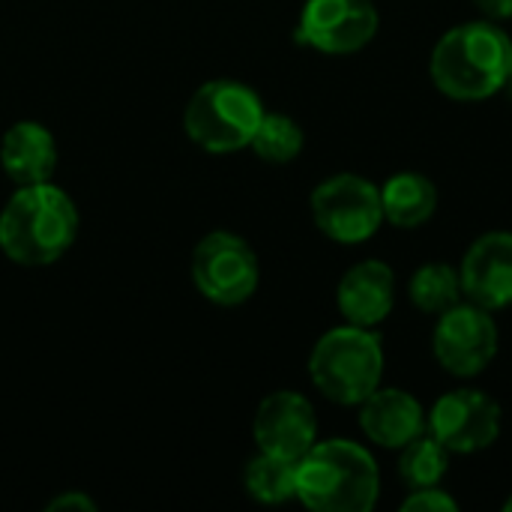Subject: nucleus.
<instances>
[{
  "instance_id": "obj_1",
  "label": "nucleus",
  "mask_w": 512,
  "mask_h": 512,
  "mask_svg": "<svg viewBox=\"0 0 512 512\" xmlns=\"http://www.w3.org/2000/svg\"><path fill=\"white\" fill-rule=\"evenodd\" d=\"M512 39L495 21H465L450 27L429 60L435 87L459 102H480L507 87Z\"/></svg>"
},
{
  "instance_id": "obj_2",
  "label": "nucleus",
  "mask_w": 512,
  "mask_h": 512,
  "mask_svg": "<svg viewBox=\"0 0 512 512\" xmlns=\"http://www.w3.org/2000/svg\"><path fill=\"white\" fill-rule=\"evenodd\" d=\"M75 237V201L51 180L18 186L0 213V252L24 267L54 264L72 249Z\"/></svg>"
},
{
  "instance_id": "obj_3",
  "label": "nucleus",
  "mask_w": 512,
  "mask_h": 512,
  "mask_svg": "<svg viewBox=\"0 0 512 512\" xmlns=\"http://www.w3.org/2000/svg\"><path fill=\"white\" fill-rule=\"evenodd\" d=\"M381 495L375 456L345 438L315 441L297 462V498L315 512H369Z\"/></svg>"
},
{
  "instance_id": "obj_4",
  "label": "nucleus",
  "mask_w": 512,
  "mask_h": 512,
  "mask_svg": "<svg viewBox=\"0 0 512 512\" xmlns=\"http://www.w3.org/2000/svg\"><path fill=\"white\" fill-rule=\"evenodd\" d=\"M309 378L336 405H360L381 387L384 345L375 327H333L309 354Z\"/></svg>"
},
{
  "instance_id": "obj_5",
  "label": "nucleus",
  "mask_w": 512,
  "mask_h": 512,
  "mask_svg": "<svg viewBox=\"0 0 512 512\" xmlns=\"http://www.w3.org/2000/svg\"><path fill=\"white\" fill-rule=\"evenodd\" d=\"M261 117L264 102L252 87L234 78H216L192 93L183 111V129L207 153H234L249 147Z\"/></svg>"
},
{
  "instance_id": "obj_6",
  "label": "nucleus",
  "mask_w": 512,
  "mask_h": 512,
  "mask_svg": "<svg viewBox=\"0 0 512 512\" xmlns=\"http://www.w3.org/2000/svg\"><path fill=\"white\" fill-rule=\"evenodd\" d=\"M312 219L336 243H366L384 225L381 189L360 174H333L315 186Z\"/></svg>"
},
{
  "instance_id": "obj_7",
  "label": "nucleus",
  "mask_w": 512,
  "mask_h": 512,
  "mask_svg": "<svg viewBox=\"0 0 512 512\" xmlns=\"http://www.w3.org/2000/svg\"><path fill=\"white\" fill-rule=\"evenodd\" d=\"M261 279L255 249L231 231L207 234L192 252V282L216 306L246 303Z\"/></svg>"
},
{
  "instance_id": "obj_8",
  "label": "nucleus",
  "mask_w": 512,
  "mask_h": 512,
  "mask_svg": "<svg viewBox=\"0 0 512 512\" xmlns=\"http://www.w3.org/2000/svg\"><path fill=\"white\" fill-rule=\"evenodd\" d=\"M432 354L438 366L456 378L480 375L498 354V324L492 312L474 303H456L441 312L432 333Z\"/></svg>"
},
{
  "instance_id": "obj_9",
  "label": "nucleus",
  "mask_w": 512,
  "mask_h": 512,
  "mask_svg": "<svg viewBox=\"0 0 512 512\" xmlns=\"http://www.w3.org/2000/svg\"><path fill=\"white\" fill-rule=\"evenodd\" d=\"M501 423V405L483 390H453L426 414V432L459 456L489 450L501 435Z\"/></svg>"
},
{
  "instance_id": "obj_10",
  "label": "nucleus",
  "mask_w": 512,
  "mask_h": 512,
  "mask_svg": "<svg viewBox=\"0 0 512 512\" xmlns=\"http://www.w3.org/2000/svg\"><path fill=\"white\" fill-rule=\"evenodd\" d=\"M372 0H306L297 24V42L321 54H354L378 33Z\"/></svg>"
},
{
  "instance_id": "obj_11",
  "label": "nucleus",
  "mask_w": 512,
  "mask_h": 512,
  "mask_svg": "<svg viewBox=\"0 0 512 512\" xmlns=\"http://www.w3.org/2000/svg\"><path fill=\"white\" fill-rule=\"evenodd\" d=\"M252 435L261 453L300 462L318 441L315 408L306 396L294 390H276L258 405Z\"/></svg>"
},
{
  "instance_id": "obj_12",
  "label": "nucleus",
  "mask_w": 512,
  "mask_h": 512,
  "mask_svg": "<svg viewBox=\"0 0 512 512\" xmlns=\"http://www.w3.org/2000/svg\"><path fill=\"white\" fill-rule=\"evenodd\" d=\"M462 297L489 312L512 306V234L489 231L477 237L459 264Z\"/></svg>"
},
{
  "instance_id": "obj_13",
  "label": "nucleus",
  "mask_w": 512,
  "mask_h": 512,
  "mask_svg": "<svg viewBox=\"0 0 512 512\" xmlns=\"http://www.w3.org/2000/svg\"><path fill=\"white\" fill-rule=\"evenodd\" d=\"M339 312L348 324L357 327H378L387 321L396 303V276L387 261L369 258L354 264L336 288Z\"/></svg>"
},
{
  "instance_id": "obj_14",
  "label": "nucleus",
  "mask_w": 512,
  "mask_h": 512,
  "mask_svg": "<svg viewBox=\"0 0 512 512\" xmlns=\"http://www.w3.org/2000/svg\"><path fill=\"white\" fill-rule=\"evenodd\" d=\"M360 429L372 444L384 450H402L414 438L426 435V411L411 393L378 387L360 402Z\"/></svg>"
},
{
  "instance_id": "obj_15",
  "label": "nucleus",
  "mask_w": 512,
  "mask_h": 512,
  "mask_svg": "<svg viewBox=\"0 0 512 512\" xmlns=\"http://www.w3.org/2000/svg\"><path fill=\"white\" fill-rule=\"evenodd\" d=\"M0 165L15 186L45 183L57 168L54 135L33 120H21L6 129L0 141Z\"/></svg>"
},
{
  "instance_id": "obj_16",
  "label": "nucleus",
  "mask_w": 512,
  "mask_h": 512,
  "mask_svg": "<svg viewBox=\"0 0 512 512\" xmlns=\"http://www.w3.org/2000/svg\"><path fill=\"white\" fill-rule=\"evenodd\" d=\"M384 222L414 231L426 225L438 210V189L420 171H399L381 186Z\"/></svg>"
},
{
  "instance_id": "obj_17",
  "label": "nucleus",
  "mask_w": 512,
  "mask_h": 512,
  "mask_svg": "<svg viewBox=\"0 0 512 512\" xmlns=\"http://www.w3.org/2000/svg\"><path fill=\"white\" fill-rule=\"evenodd\" d=\"M408 297L426 315H441V312L453 309L456 303H462L459 270L450 264H441V261L417 267L411 276V285H408Z\"/></svg>"
},
{
  "instance_id": "obj_18",
  "label": "nucleus",
  "mask_w": 512,
  "mask_h": 512,
  "mask_svg": "<svg viewBox=\"0 0 512 512\" xmlns=\"http://www.w3.org/2000/svg\"><path fill=\"white\" fill-rule=\"evenodd\" d=\"M246 492L261 504H285L297 498V462L258 453L243 474Z\"/></svg>"
},
{
  "instance_id": "obj_19",
  "label": "nucleus",
  "mask_w": 512,
  "mask_h": 512,
  "mask_svg": "<svg viewBox=\"0 0 512 512\" xmlns=\"http://www.w3.org/2000/svg\"><path fill=\"white\" fill-rule=\"evenodd\" d=\"M450 471V450L441 447L429 432L414 438L408 447H402L399 456V477L408 489H429L441 486V480Z\"/></svg>"
},
{
  "instance_id": "obj_20",
  "label": "nucleus",
  "mask_w": 512,
  "mask_h": 512,
  "mask_svg": "<svg viewBox=\"0 0 512 512\" xmlns=\"http://www.w3.org/2000/svg\"><path fill=\"white\" fill-rule=\"evenodd\" d=\"M303 129L294 117L288 114H267L261 117L249 147L255 150L258 159L264 162H273V165H285V162H294L303 150Z\"/></svg>"
},
{
  "instance_id": "obj_21",
  "label": "nucleus",
  "mask_w": 512,
  "mask_h": 512,
  "mask_svg": "<svg viewBox=\"0 0 512 512\" xmlns=\"http://www.w3.org/2000/svg\"><path fill=\"white\" fill-rule=\"evenodd\" d=\"M402 510L405 512H456L459 504L438 486H429V489H411V495L402 501Z\"/></svg>"
},
{
  "instance_id": "obj_22",
  "label": "nucleus",
  "mask_w": 512,
  "mask_h": 512,
  "mask_svg": "<svg viewBox=\"0 0 512 512\" xmlns=\"http://www.w3.org/2000/svg\"><path fill=\"white\" fill-rule=\"evenodd\" d=\"M48 510H84V512H93V510H96V501H90V498H87V495H81V492H66V495L54 498V501L48 504Z\"/></svg>"
},
{
  "instance_id": "obj_23",
  "label": "nucleus",
  "mask_w": 512,
  "mask_h": 512,
  "mask_svg": "<svg viewBox=\"0 0 512 512\" xmlns=\"http://www.w3.org/2000/svg\"><path fill=\"white\" fill-rule=\"evenodd\" d=\"M477 9L489 18V21H507L512 18V0H474Z\"/></svg>"
},
{
  "instance_id": "obj_24",
  "label": "nucleus",
  "mask_w": 512,
  "mask_h": 512,
  "mask_svg": "<svg viewBox=\"0 0 512 512\" xmlns=\"http://www.w3.org/2000/svg\"><path fill=\"white\" fill-rule=\"evenodd\" d=\"M504 90H510V96H512V72H510V78H507V87Z\"/></svg>"
},
{
  "instance_id": "obj_25",
  "label": "nucleus",
  "mask_w": 512,
  "mask_h": 512,
  "mask_svg": "<svg viewBox=\"0 0 512 512\" xmlns=\"http://www.w3.org/2000/svg\"><path fill=\"white\" fill-rule=\"evenodd\" d=\"M504 510L512 512V495H510V501H507V504H504Z\"/></svg>"
}]
</instances>
